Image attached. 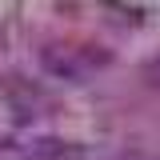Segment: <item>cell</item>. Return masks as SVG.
<instances>
[{
	"label": "cell",
	"mask_w": 160,
	"mask_h": 160,
	"mask_svg": "<svg viewBox=\"0 0 160 160\" xmlns=\"http://www.w3.org/2000/svg\"><path fill=\"white\" fill-rule=\"evenodd\" d=\"M144 76H148V84H156V88H160V60H152V64L144 68Z\"/></svg>",
	"instance_id": "cell-1"
}]
</instances>
